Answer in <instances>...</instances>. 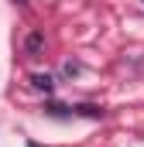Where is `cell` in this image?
<instances>
[{"instance_id":"7a4b0ae2","label":"cell","mask_w":144,"mask_h":147,"mask_svg":"<svg viewBox=\"0 0 144 147\" xmlns=\"http://www.w3.org/2000/svg\"><path fill=\"white\" fill-rule=\"evenodd\" d=\"M24 48H28V55H38L41 48H45V34H28V41H24Z\"/></svg>"},{"instance_id":"6da1fadb","label":"cell","mask_w":144,"mask_h":147,"mask_svg":"<svg viewBox=\"0 0 144 147\" xmlns=\"http://www.w3.org/2000/svg\"><path fill=\"white\" fill-rule=\"evenodd\" d=\"M31 86H35V89H45V92H52V89H55V79H52L48 72H38V75H31Z\"/></svg>"}]
</instances>
